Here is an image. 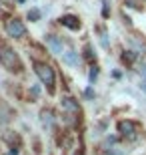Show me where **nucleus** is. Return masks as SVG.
Wrapping results in <instances>:
<instances>
[{
  "mask_svg": "<svg viewBox=\"0 0 146 155\" xmlns=\"http://www.w3.org/2000/svg\"><path fill=\"white\" fill-rule=\"evenodd\" d=\"M38 16H40V12H38V10H32V12H28V18H32V20H36Z\"/></svg>",
  "mask_w": 146,
  "mask_h": 155,
  "instance_id": "9d476101",
  "label": "nucleus"
},
{
  "mask_svg": "<svg viewBox=\"0 0 146 155\" xmlns=\"http://www.w3.org/2000/svg\"><path fill=\"white\" fill-rule=\"evenodd\" d=\"M34 71H36L38 79L48 87V91L50 93L54 91V71H52L48 64H44V63H34Z\"/></svg>",
  "mask_w": 146,
  "mask_h": 155,
  "instance_id": "f03ea898",
  "label": "nucleus"
},
{
  "mask_svg": "<svg viewBox=\"0 0 146 155\" xmlns=\"http://www.w3.org/2000/svg\"><path fill=\"white\" fill-rule=\"evenodd\" d=\"M118 133L122 135V137H128V139H134L136 133H138V123L134 121H120L118 123Z\"/></svg>",
  "mask_w": 146,
  "mask_h": 155,
  "instance_id": "20e7f679",
  "label": "nucleus"
},
{
  "mask_svg": "<svg viewBox=\"0 0 146 155\" xmlns=\"http://www.w3.org/2000/svg\"><path fill=\"white\" fill-rule=\"evenodd\" d=\"M60 22L64 24V26H68V28H72V30H78V28H80V20H78L76 16H70V14L62 16V18H60Z\"/></svg>",
  "mask_w": 146,
  "mask_h": 155,
  "instance_id": "423d86ee",
  "label": "nucleus"
},
{
  "mask_svg": "<svg viewBox=\"0 0 146 155\" xmlns=\"http://www.w3.org/2000/svg\"><path fill=\"white\" fill-rule=\"evenodd\" d=\"M0 63L4 64L8 71H12V73H20L22 71V63H20L18 54L4 42H0Z\"/></svg>",
  "mask_w": 146,
  "mask_h": 155,
  "instance_id": "f257e3e1",
  "label": "nucleus"
},
{
  "mask_svg": "<svg viewBox=\"0 0 146 155\" xmlns=\"http://www.w3.org/2000/svg\"><path fill=\"white\" fill-rule=\"evenodd\" d=\"M6 32H8V36H12V38H22V36L26 35V26H24L20 20L12 18V20L6 22Z\"/></svg>",
  "mask_w": 146,
  "mask_h": 155,
  "instance_id": "7ed1b4c3",
  "label": "nucleus"
},
{
  "mask_svg": "<svg viewBox=\"0 0 146 155\" xmlns=\"http://www.w3.org/2000/svg\"><path fill=\"white\" fill-rule=\"evenodd\" d=\"M18 2H24V0H18Z\"/></svg>",
  "mask_w": 146,
  "mask_h": 155,
  "instance_id": "4468645a",
  "label": "nucleus"
},
{
  "mask_svg": "<svg viewBox=\"0 0 146 155\" xmlns=\"http://www.w3.org/2000/svg\"><path fill=\"white\" fill-rule=\"evenodd\" d=\"M8 155H16V151H14V149H12V151H10V153H8Z\"/></svg>",
  "mask_w": 146,
  "mask_h": 155,
  "instance_id": "ddd939ff",
  "label": "nucleus"
},
{
  "mask_svg": "<svg viewBox=\"0 0 146 155\" xmlns=\"http://www.w3.org/2000/svg\"><path fill=\"white\" fill-rule=\"evenodd\" d=\"M42 123L48 125V127L52 125V113H50V111H42Z\"/></svg>",
  "mask_w": 146,
  "mask_h": 155,
  "instance_id": "1a4fd4ad",
  "label": "nucleus"
},
{
  "mask_svg": "<svg viewBox=\"0 0 146 155\" xmlns=\"http://www.w3.org/2000/svg\"><path fill=\"white\" fill-rule=\"evenodd\" d=\"M46 42H48V46L52 48V52H62V40L56 38V36H46Z\"/></svg>",
  "mask_w": 146,
  "mask_h": 155,
  "instance_id": "0eeeda50",
  "label": "nucleus"
},
{
  "mask_svg": "<svg viewBox=\"0 0 146 155\" xmlns=\"http://www.w3.org/2000/svg\"><path fill=\"white\" fill-rule=\"evenodd\" d=\"M86 58H90V61L94 58V54H92V48H90V46H86Z\"/></svg>",
  "mask_w": 146,
  "mask_h": 155,
  "instance_id": "9b49d317",
  "label": "nucleus"
},
{
  "mask_svg": "<svg viewBox=\"0 0 146 155\" xmlns=\"http://www.w3.org/2000/svg\"><path fill=\"white\" fill-rule=\"evenodd\" d=\"M64 61H66L68 64H74V67H78V63H80V57H78V52L68 51V52H64Z\"/></svg>",
  "mask_w": 146,
  "mask_h": 155,
  "instance_id": "6e6552de",
  "label": "nucleus"
},
{
  "mask_svg": "<svg viewBox=\"0 0 146 155\" xmlns=\"http://www.w3.org/2000/svg\"><path fill=\"white\" fill-rule=\"evenodd\" d=\"M96 75H98V71H96V67H92V71H90V81H94Z\"/></svg>",
  "mask_w": 146,
  "mask_h": 155,
  "instance_id": "f8f14e48",
  "label": "nucleus"
},
{
  "mask_svg": "<svg viewBox=\"0 0 146 155\" xmlns=\"http://www.w3.org/2000/svg\"><path fill=\"white\" fill-rule=\"evenodd\" d=\"M62 107H64L68 113H72V115H78V113H80L78 103H76L72 97H64V99H62Z\"/></svg>",
  "mask_w": 146,
  "mask_h": 155,
  "instance_id": "39448f33",
  "label": "nucleus"
}]
</instances>
